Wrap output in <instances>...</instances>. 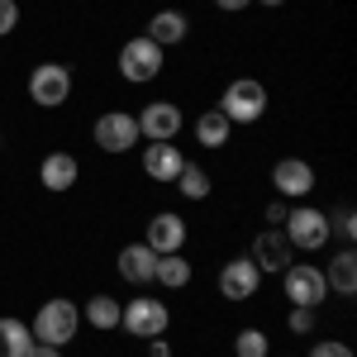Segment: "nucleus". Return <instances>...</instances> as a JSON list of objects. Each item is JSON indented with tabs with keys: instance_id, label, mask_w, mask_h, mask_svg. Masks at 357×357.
Returning a JSON list of instances; mask_svg holds the SVG:
<instances>
[{
	"instance_id": "f257e3e1",
	"label": "nucleus",
	"mask_w": 357,
	"mask_h": 357,
	"mask_svg": "<svg viewBox=\"0 0 357 357\" xmlns=\"http://www.w3.org/2000/svg\"><path fill=\"white\" fill-rule=\"evenodd\" d=\"M77 329H82V310L72 301H43L38 305V314H33V324H29V333H33V343H53V348H67L72 338H77Z\"/></svg>"
},
{
	"instance_id": "f03ea898",
	"label": "nucleus",
	"mask_w": 357,
	"mask_h": 357,
	"mask_svg": "<svg viewBox=\"0 0 357 357\" xmlns=\"http://www.w3.org/2000/svg\"><path fill=\"white\" fill-rule=\"evenodd\" d=\"M215 110H220L229 124H257V119L267 114V86L252 82V77H238V82L224 86V96H220Z\"/></svg>"
},
{
	"instance_id": "7ed1b4c3",
	"label": "nucleus",
	"mask_w": 357,
	"mask_h": 357,
	"mask_svg": "<svg viewBox=\"0 0 357 357\" xmlns=\"http://www.w3.org/2000/svg\"><path fill=\"white\" fill-rule=\"evenodd\" d=\"M167 324H172V310H167V301H158V296H134V301L119 310V329L134 333V338H162Z\"/></svg>"
},
{
	"instance_id": "20e7f679",
	"label": "nucleus",
	"mask_w": 357,
	"mask_h": 357,
	"mask_svg": "<svg viewBox=\"0 0 357 357\" xmlns=\"http://www.w3.org/2000/svg\"><path fill=\"white\" fill-rule=\"evenodd\" d=\"M281 234H286V243L301 248V252H319V248L329 243V215L314 210V205H296V210H286Z\"/></svg>"
},
{
	"instance_id": "39448f33",
	"label": "nucleus",
	"mask_w": 357,
	"mask_h": 357,
	"mask_svg": "<svg viewBox=\"0 0 357 357\" xmlns=\"http://www.w3.org/2000/svg\"><path fill=\"white\" fill-rule=\"evenodd\" d=\"M29 100L43 105V110L67 105V100H72V67H62V62H38V67L29 72Z\"/></svg>"
},
{
	"instance_id": "423d86ee",
	"label": "nucleus",
	"mask_w": 357,
	"mask_h": 357,
	"mask_svg": "<svg viewBox=\"0 0 357 357\" xmlns=\"http://www.w3.org/2000/svg\"><path fill=\"white\" fill-rule=\"evenodd\" d=\"M281 291H286L291 305H305V310H319V305L329 301L324 272H319L314 262H291V267L281 272Z\"/></svg>"
},
{
	"instance_id": "0eeeda50",
	"label": "nucleus",
	"mask_w": 357,
	"mask_h": 357,
	"mask_svg": "<svg viewBox=\"0 0 357 357\" xmlns=\"http://www.w3.org/2000/svg\"><path fill=\"white\" fill-rule=\"evenodd\" d=\"M158 72H162V48L148 38V33H138V38H129L124 48H119V77L124 82H158Z\"/></svg>"
},
{
	"instance_id": "6e6552de",
	"label": "nucleus",
	"mask_w": 357,
	"mask_h": 357,
	"mask_svg": "<svg viewBox=\"0 0 357 357\" xmlns=\"http://www.w3.org/2000/svg\"><path fill=\"white\" fill-rule=\"evenodd\" d=\"M134 119H138V138H148V143H176L181 124H186V114H181L176 100H153Z\"/></svg>"
},
{
	"instance_id": "1a4fd4ad",
	"label": "nucleus",
	"mask_w": 357,
	"mask_h": 357,
	"mask_svg": "<svg viewBox=\"0 0 357 357\" xmlns=\"http://www.w3.org/2000/svg\"><path fill=\"white\" fill-rule=\"evenodd\" d=\"M96 148L100 153H110V158H119V153H129L138 143V119L129 110H105L100 119H96Z\"/></svg>"
},
{
	"instance_id": "9d476101",
	"label": "nucleus",
	"mask_w": 357,
	"mask_h": 357,
	"mask_svg": "<svg viewBox=\"0 0 357 357\" xmlns=\"http://www.w3.org/2000/svg\"><path fill=\"white\" fill-rule=\"evenodd\" d=\"M262 291V272H257V262L252 257H229L224 262V272H220V296L224 301H234V305H243V301H252Z\"/></svg>"
},
{
	"instance_id": "9b49d317",
	"label": "nucleus",
	"mask_w": 357,
	"mask_h": 357,
	"mask_svg": "<svg viewBox=\"0 0 357 357\" xmlns=\"http://www.w3.org/2000/svg\"><path fill=\"white\" fill-rule=\"evenodd\" d=\"M272 191L276 200H305V195L314 191V167L305 162V158H281V162L272 167Z\"/></svg>"
},
{
	"instance_id": "f8f14e48",
	"label": "nucleus",
	"mask_w": 357,
	"mask_h": 357,
	"mask_svg": "<svg viewBox=\"0 0 357 357\" xmlns=\"http://www.w3.org/2000/svg\"><path fill=\"white\" fill-rule=\"evenodd\" d=\"M186 234H191L186 220H181V215H172V210H162V215H153V220H148L143 243L153 248L158 257H167V252H181V248H186Z\"/></svg>"
},
{
	"instance_id": "ddd939ff",
	"label": "nucleus",
	"mask_w": 357,
	"mask_h": 357,
	"mask_svg": "<svg viewBox=\"0 0 357 357\" xmlns=\"http://www.w3.org/2000/svg\"><path fill=\"white\" fill-rule=\"evenodd\" d=\"M252 262H257V272L267 276H281L286 267H291V243H286V234L281 229H262L257 238H252V252H248Z\"/></svg>"
},
{
	"instance_id": "4468645a",
	"label": "nucleus",
	"mask_w": 357,
	"mask_h": 357,
	"mask_svg": "<svg viewBox=\"0 0 357 357\" xmlns=\"http://www.w3.org/2000/svg\"><path fill=\"white\" fill-rule=\"evenodd\" d=\"M114 267H119V276H124L129 286H153L158 252H153L148 243H124V248H119V257H114Z\"/></svg>"
},
{
	"instance_id": "2eb2a0df",
	"label": "nucleus",
	"mask_w": 357,
	"mask_h": 357,
	"mask_svg": "<svg viewBox=\"0 0 357 357\" xmlns=\"http://www.w3.org/2000/svg\"><path fill=\"white\" fill-rule=\"evenodd\" d=\"M181 167H186V158H181V148L176 143H148L143 148V172L153 176V181H176L181 176Z\"/></svg>"
},
{
	"instance_id": "dca6fc26",
	"label": "nucleus",
	"mask_w": 357,
	"mask_h": 357,
	"mask_svg": "<svg viewBox=\"0 0 357 357\" xmlns=\"http://www.w3.org/2000/svg\"><path fill=\"white\" fill-rule=\"evenodd\" d=\"M38 181H43V191H72L82 181V162L72 153H48L38 162Z\"/></svg>"
},
{
	"instance_id": "f3484780",
	"label": "nucleus",
	"mask_w": 357,
	"mask_h": 357,
	"mask_svg": "<svg viewBox=\"0 0 357 357\" xmlns=\"http://www.w3.org/2000/svg\"><path fill=\"white\" fill-rule=\"evenodd\" d=\"M324 286H329V296H357V252H353V243L329 257Z\"/></svg>"
},
{
	"instance_id": "a211bd4d",
	"label": "nucleus",
	"mask_w": 357,
	"mask_h": 357,
	"mask_svg": "<svg viewBox=\"0 0 357 357\" xmlns=\"http://www.w3.org/2000/svg\"><path fill=\"white\" fill-rule=\"evenodd\" d=\"M191 33V20L181 15V10H158L153 20H148V38L158 43V48H172V43H181Z\"/></svg>"
},
{
	"instance_id": "6ab92c4d",
	"label": "nucleus",
	"mask_w": 357,
	"mask_h": 357,
	"mask_svg": "<svg viewBox=\"0 0 357 357\" xmlns=\"http://www.w3.org/2000/svg\"><path fill=\"white\" fill-rule=\"evenodd\" d=\"M119 310H124V305L100 291V296H91V301L82 305V319H86V324H96L100 333H110V329H119Z\"/></svg>"
},
{
	"instance_id": "aec40b11",
	"label": "nucleus",
	"mask_w": 357,
	"mask_h": 357,
	"mask_svg": "<svg viewBox=\"0 0 357 357\" xmlns=\"http://www.w3.org/2000/svg\"><path fill=\"white\" fill-rule=\"evenodd\" d=\"M191 262L181 257V252H167V257H158V272H153V281L158 286H167V291H186L191 286Z\"/></svg>"
},
{
	"instance_id": "412c9836",
	"label": "nucleus",
	"mask_w": 357,
	"mask_h": 357,
	"mask_svg": "<svg viewBox=\"0 0 357 357\" xmlns=\"http://www.w3.org/2000/svg\"><path fill=\"white\" fill-rule=\"evenodd\" d=\"M229 129H234V124H229L220 110H205L200 119H195V143L215 153V148H224V143H229Z\"/></svg>"
},
{
	"instance_id": "4be33fe9",
	"label": "nucleus",
	"mask_w": 357,
	"mask_h": 357,
	"mask_svg": "<svg viewBox=\"0 0 357 357\" xmlns=\"http://www.w3.org/2000/svg\"><path fill=\"white\" fill-rule=\"evenodd\" d=\"M33 348V333L24 329V319H0V357H29Z\"/></svg>"
},
{
	"instance_id": "5701e85b",
	"label": "nucleus",
	"mask_w": 357,
	"mask_h": 357,
	"mask_svg": "<svg viewBox=\"0 0 357 357\" xmlns=\"http://www.w3.org/2000/svg\"><path fill=\"white\" fill-rule=\"evenodd\" d=\"M172 186H176V191L186 195V200H210V191H215L210 172H205V167H195V162H186V167H181V176H176Z\"/></svg>"
},
{
	"instance_id": "b1692460",
	"label": "nucleus",
	"mask_w": 357,
	"mask_h": 357,
	"mask_svg": "<svg viewBox=\"0 0 357 357\" xmlns=\"http://www.w3.org/2000/svg\"><path fill=\"white\" fill-rule=\"evenodd\" d=\"M267 353H272V343H267V333H262V329L248 324V329L234 333V357H267Z\"/></svg>"
},
{
	"instance_id": "393cba45",
	"label": "nucleus",
	"mask_w": 357,
	"mask_h": 357,
	"mask_svg": "<svg viewBox=\"0 0 357 357\" xmlns=\"http://www.w3.org/2000/svg\"><path fill=\"white\" fill-rule=\"evenodd\" d=\"M329 234H338V238H348V243L357 238V215H353V205H338V210L329 215Z\"/></svg>"
},
{
	"instance_id": "a878e982",
	"label": "nucleus",
	"mask_w": 357,
	"mask_h": 357,
	"mask_svg": "<svg viewBox=\"0 0 357 357\" xmlns=\"http://www.w3.org/2000/svg\"><path fill=\"white\" fill-rule=\"evenodd\" d=\"M286 324H291V333H314V310H305V305H291Z\"/></svg>"
},
{
	"instance_id": "bb28decb",
	"label": "nucleus",
	"mask_w": 357,
	"mask_h": 357,
	"mask_svg": "<svg viewBox=\"0 0 357 357\" xmlns=\"http://www.w3.org/2000/svg\"><path fill=\"white\" fill-rule=\"evenodd\" d=\"M310 357H353V348L338 343V338H319V343L310 348Z\"/></svg>"
},
{
	"instance_id": "cd10ccee",
	"label": "nucleus",
	"mask_w": 357,
	"mask_h": 357,
	"mask_svg": "<svg viewBox=\"0 0 357 357\" xmlns=\"http://www.w3.org/2000/svg\"><path fill=\"white\" fill-rule=\"evenodd\" d=\"M15 24H20V5H15V0H0V38H5Z\"/></svg>"
},
{
	"instance_id": "c85d7f7f",
	"label": "nucleus",
	"mask_w": 357,
	"mask_h": 357,
	"mask_svg": "<svg viewBox=\"0 0 357 357\" xmlns=\"http://www.w3.org/2000/svg\"><path fill=\"white\" fill-rule=\"evenodd\" d=\"M286 210H291L286 200H272V205H267V215H262V220H267V229H281V224H286Z\"/></svg>"
},
{
	"instance_id": "c756f323",
	"label": "nucleus",
	"mask_w": 357,
	"mask_h": 357,
	"mask_svg": "<svg viewBox=\"0 0 357 357\" xmlns=\"http://www.w3.org/2000/svg\"><path fill=\"white\" fill-rule=\"evenodd\" d=\"M148 357H172V343L167 338H148Z\"/></svg>"
},
{
	"instance_id": "7c9ffc66",
	"label": "nucleus",
	"mask_w": 357,
	"mask_h": 357,
	"mask_svg": "<svg viewBox=\"0 0 357 357\" xmlns=\"http://www.w3.org/2000/svg\"><path fill=\"white\" fill-rule=\"evenodd\" d=\"M248 5H252V0H215V10H224V15H238Z\"/></svg>"
},
{
	"instance_id": "2f4dec72",
	"label": "nucleus",
	"mask_w": 357,
	"mask_h": 357,
	"mask_svg": "<svg viewBox=\"0 0 357 357\" xmlns=\"http://www.w3.org/2000/svg\"><path fill=\"white\" fill-rule=\"evenodd\" d=\"M29 357H62V348H53V343H33Z\"/></svg>"
},
{
	"instance_id": "473e14b6",
	"label": "nucleus",
	"mask_w": 357,
	"mask_h": 357,
	"mask_svg": "<svg viewBox=\"0 0 357 357\" xmlns=\"http://www.w3.org/2000/svg\"><path fill=\"white\" fill-rule=\"evenodd\" d=\"M257 5H267V10H276V5H286V0H257Z\"/></svg>"
},
{
	"instance_id": "72a5a7b5",
	"label": "nucleus",
	"mask_w": 357,
	"mask_h": 357,
	"mask_svg": "<svg viewBox=\"0 0 357 357\" xmlns=\"http://www.w3.org/2000/svg\"><path fill=\"white\" fill-rule=\"evenodd\" d=\"M0 148H5V134H0Z\"/></svg>"
}]
</instances>
